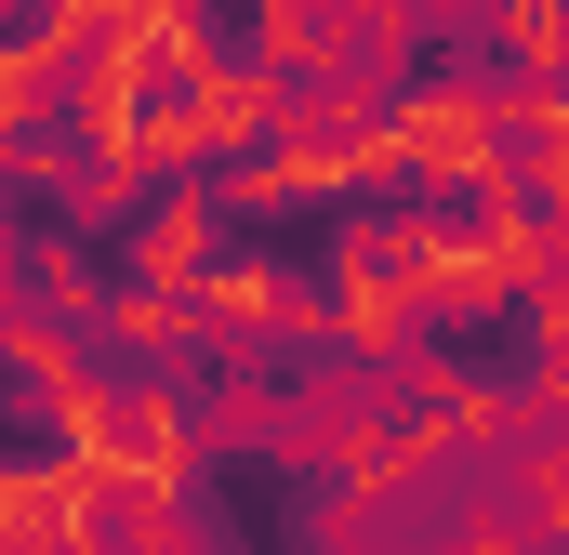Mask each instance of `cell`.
Wrapping results in <instances>:
<instances>
[{
    "label": "cell",
    "mask_w": 569,
    "mask_h": 555,
    "mask_svg": "<svg viewBox=\"0 0 569 555\" xmlns=\"http://www.w3.org/2000/svg\"><path fill=\"white\" fill-rule=\"evenodd\" d=\"M226 265V199L212 185H159L133 212V291H199Z\"/></svg>",
    "instance_id": "cell-2"
},
{
    "label": "cell",
    "mask_w": 569,
    "mask_h": 555,
    "mask_svg": "<svg viewBox=\"0 0 569 555\" xmlns=\"http://www.w3.org/2000/svg\"><path fill=\"white\" fill-rule=\"evenodd\" d=\"M67 450L80 463H107L120 490H199V384L186 371H120V357H93V384L67 397Z\"/></svg>",
    "instance_id": "cell-1"
}]
</instances>
